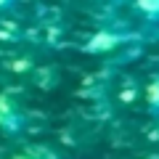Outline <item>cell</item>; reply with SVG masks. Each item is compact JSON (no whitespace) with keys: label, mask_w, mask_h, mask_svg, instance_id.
<instances>
[{"label":"cell","mask_w":159,"mask_h":159,"mask_svg":"<svg viewBox=\"0 0 159 159\" xmlns=\"http://www.w3.org/2000/svg\"><path fill=\"white\" fill-rule=\"evenodd\" d=\"M143 103H146V111L154 119H159V69L148 77L146 88H143Z\"/></svg>","instance_id":"obj_4"},{"label":"cell","mask_w":159,"mask_h":159,"mask_svg":"<svg viewBox=\"0 0 159 159\" xmlns=\"http://www.w3.org/2000/svg\"><path fill=\"white\" fill-rule=\"evenodd\" d=\"M98 3H114V0H98Z\"/></svg>","instance_id":"obj_6"},{"label":"cell","mask_w":159,"mask_h":159,"mask_svg":"<svg viewBox=\"0 0 159 159\" xmlns=\"http://www.w3.org/2000/svg\"><path fill=\"white\" fill-rule=\"evenodd\" d=\"M19 8V0H0V16H6V13H13Z\"/></svg>","instance_id":"obj_5"},{"label":"cell","mask_w":159,"mask_h":159,"mask_svg":"<svg viewBox=\"0 0 159 159\" xmlns=\"http://www.w3.org/2000/svg\"><path fill=\"white\" fill-rule=\"evenodd\" d=\"M24 127H27V117L19 109V103L8 96H0V130L13 135V133H21Z\"/></svg>","instance_id":"obj_3"},{"label":"cell","mask_w":159,"mask_h":159,"mask_svg":"<svg viewBox=\"0 0 159 159\" xmlns=\"http://www.w3.org/2000/svg\"><path fill=\"white\" fill-rule=\"evenodd\" d=\"M130 19L141 27L157 29L159 27V0H125Z\"/></svg>","instance_id":"obj_2"},{"label":"cell","mask_w":159,"mask_h":159,"mask_svg":"<svg viewBox=\"0 0 159 159\" xmlns=\"http://www.w3.org/2000/svg\"><path fill=\"white\" fill-rule=\"evenodd\" d=\"M133 40H135V32H133V27H127V24H106V27L96 29V32L88 37V43L82 45V51L93 53V56H103V53H114L119 51V48L130 45Z\"/></svg>","instance_id":"obj_1"}]
</instances>
